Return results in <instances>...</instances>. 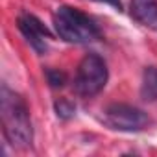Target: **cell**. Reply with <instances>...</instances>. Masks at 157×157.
I'll return each mask as SVG.
<instances>
[{
    "label": "cell",
    "mask_w": 157,
    "mask_h": 157,
    "mask_svg": "<svg viewBox=\"0 0 157 157\" xmlns=\"http://www.w3.org/2000/svg\"><path fill=\"white\" fill-rule=\"evenodd\" d=\"M0 124H2L4 139L13 148L26 150L32 146L33 126L30 107L26 100L8 85L0 87Z\"/></svg>",
    "instance_id": "obj_1"
},
{
    "label": "cell",
    "mask_w": 157,
    "mask_h": 157,
    "mask_svg": "<svg viewBox=\"0 0 157 157\" xmlns=\"http://www.w3.org/2000/svg\"><path fill=\"white\" fill-rule=\"evenodd\" d=\"M140 98L144 102H157V67L150 65L142 70Z\"/></svg>",
    "instance_id": "obj_7"
},
{
    "label": "cell",
    "mask_w": 157,
    "mask_h": 157,
    "mask_svg": "<svg viewBox=\"0 0 157 157\" xmlns=\"http://www.w3.org/2000/svg\"><path fill=\"white\" fill-rule=\"evenodd\" d=\"M129 15L140 26L157 32V0H131Z\"/></svg>",
    "instance_id": "obj_6"
},
{
    "label": "cell",
    "mask_w": 157,
    "mask_h": 157,
    "mask_svg": "<svg viewBox=\"0 0 157 157\" xmlns=\"http://www.w3.org/2000/svg\"><path fill=\"white\" fill-rule=\"evenodd\" d=\"M44 78L52 89H63L67 85V74L59 68H54V67H46L44 68Z\"/></svg>",
    "instance_id": "obj_9"
},
{
    "label": "cell",
    "mask_w": 157,
    "mask_h": 157,
    "mask_svg": "<svg viewBox=\"0 0 157 157\" xmlns=\"http://www.w3.org/2000/svg\"><path fill=\"white\" fill-rule=\"evenodd\" d=\"M54 111H56L57 118H61V120H70V118L76 115V105H74V102H70V100H67V98H57V100L54 102Z\"/></svg>",
    "instance_id": "obj_8"
},
{
    "label": "cell",
    "mask_w": 157,
    "mask_h": 157,
    "mask_svg": "<svg viewBox=\"0 0 157 157\" xmlns=\"http://www.w3.org/2000/svg\"><path fill=\"white\" fill-rule=\"evenodd\" d=\"M107 80H109V68L105 59L96 52H89L82 57L80 65L76 68L72 87L78 96L93 98L104 91Z\"/></svg>",
    "instance_id": "obj_3"
},
{
    "label": "cell",
    "mask_w": 157,
    "mask_h": 157,
    "mask_svg": "<svg viewBox=\"0 0 157 157\" xmlns=\"http://www.w3.org/2000/svg\"><path fill=\"white\" fill-rule=\"evenodd\" d=\"M54 28L57 37L70 44H89L102 37L96 21L74 6H59L54 11Z\"/></svg>",
    "instance_id": "obj_2"
},
{
    "label": "cell",
    "mask_w": 157,
    "mask_h": 157,
    "mask_svg": "<svg viewBox=\"0 0 157 157\" xmlns=\"http://www.w3.org/2000/svg\"><path fill=\"white\" fill-rule=\"evenodd\" d=\"M17 28L22 33V37L26 39V43L35 50V54H39V56L46 54L48 39H52V32L41 19H37L33 13L22 11L17 17Z\"/></svg>",
    "instance_id": "obj_5"
},
{
    "label": "cell",
    "mask_w": 157,
    "mask_h": 157,
    "mask_svg": "<svg viewBox=\"0 0 157 157\" xmlns=\"http://www.w3.org/2000/svg\"><path fill=\"white\" fill-rule=\"evenodd\" d=\"M102 113H104L102 117L104 124L115 131H126V133L142 131L150 124L148 113L129 104L115 102V104H109Z\"/></svg>",
    "instance_id": "obj_4"
},
{
    "label": "cell",
    "mask_w": 157,
    "mask_h": 157,
    "mask_svg": "<svg viewBox=\"0 0 157 157\" xmlns=\"http://www.w3.org/2000/svg\"><path fill=\"white\" fill-rule=\"evenodd\" d=\"M96 2L109 4V6H111V8H115L117 11H122V2H120V0H96Z\"/></svg>",
    "instance_id": "obj_10"
}]
</instances>
